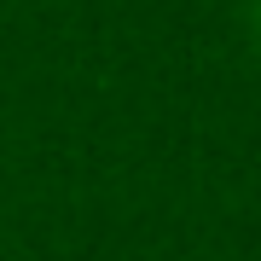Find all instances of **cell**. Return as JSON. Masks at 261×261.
<instances>
[{
  "label": "cell",
  "instance_id": "cell-1",
  "mask_svg": "<svg viewBox=\"0 0 261 261\" xmlns=\"http://www.w3.org/2000/svg\"><path fill=\"white\" fill-rule=\"evenodd\" d=\"M250 35H255V53H261V0H250Z\"/></svg>",
  "mask_w": 261,
  "mask_h": 261
}]
</instances>
